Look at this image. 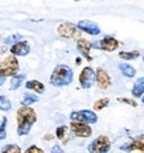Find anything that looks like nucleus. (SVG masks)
<instances>
[{
	"label": "nucleus",
	"instance_id": "28",
	"mask_svg": "<svg viewBox=\"0 0 144 153\" xmlns=\"http://www.w3.org/2000/svg\"><path fill=\"white\" fill-rule=\"evenodd\" d=\"M118 102H122V103L131 104L132 107H136V106H137V103H136L135 100H132V99H127V98H119V99H118Z\"/></svg>",
	"mask_w": 144,
	"mask_h": 153
},
{
	"label": "nucleus",
	"instance_id": "30",
	"mask_svg": "<svg viewBox=\"0 0 144 153\" xmlns=\"http://www.w3.org/2000/svg\"><path fill=\"white\" fill-rule=\"evenodd\" d=\"M4 82H5V78L0 75V86H3V83H4Z\"/></svg>",
	"mask_w": 144,
	"mask_h": 153
},
{
	"label": "nucleus",
	"instance_id": "29",
	"mask_svg": "<svg viewBox=\"0 0 144 153\" xmlns=\"http://www.w3.org/2000/svg\"><path fill=\"white\" fill-rule=\"evenodd\" d=\"M50 153H63V149L61 148L60 145H54L52 149H50Z\"/></svg>",
	"mask_w": 144,
	"mask_h": 153
},
{
	"label": "nucleus",
	"instance_id": "5",
	"mask_svg": "<svg viewBox=\"0 0 144 153\" xmlns=\"http://www.w3.org/2000/svg\"><path fill=\"white\" fill-rule=\"evenodd\" d=\"M110 148H111L110 139L104 135H101L89 144L87 151L89 153H108Z\"/></svg>",
	"mask_w": 144,
	"mask_h": 153
},
{
	"label": "nucleus",
	"instance_id": "3",
	"mask_svg": "<svg viewBox=\"0 0 144 153\" xmlns=\"http://www.w3.org/2000/svg\"><path fill=\"white\" fill-rule=\"evenodd\" d=\"M19 70H20V65L19 61L15 56L9 54L5 57L3 61H0V75L7 78V76H15L19 74Z\"/></svg>",
	"mask_w": 144,
	"mask_h": 153
},
{
	"label": "nucleus",
	"instance_id": "8",
	"mask_svg": "<svg viewBox=\"0 0 144 153\" xmlns=\"http://www.w3.org/2000/svg\"><path fill=\"white\" fill-rule=\"evenodd\" d=\"M79 29L77 28V25L72 24V23H62L58 25L57 28V32L61 37L63 38H75V37H79L81 32H78Z\"/></svg>",
	"mask_w": 144,
	"mask_h": 153
},
{
	"label": "nucleus",
	"instance_id": "7",
	"mask_svg": "<svg viewBox=\"0 0 144 153\" xmlns=\"http://www.w3.org/2000/svg\"><path fill=\"white\" fill-rule=\"evenodd\" d=\"M119 45H120L119 41L111 36H106L104 38H102L101 41H98V42H91L93 49L104 50V52H115L119 48Z\"/></svg>",
	"mask_w": 144,
	"mask_h": 153
},
{
	"label": "nucleus",
	"instance_id": "32",
	"mask_svg": "<svg viewBox=\"0 0 144 153\" xmlns=\"http://www.w3.org/2000/svg\"><path fill=\"white\" fill-rule=\"evenodd\" d=\"M142 102H143V104H144V97L142 98Z\"/></svg>",
	"mask_w": 144,
	"mask_h": 153
},
{
	"label": "nucleus",
	"instance_id": "16",
	"mask_svg": "<svg viewBox=\"0 0 144 153\" xmlns=\"http://www.w3.org/2000/svg\"><path fill=\"white\" fill-rule=\"evenodd\" d=\"M25 87H27L28 90L34 91L36 94H44V92H45V86L41 83L40 81H36V79L25 82Z\"/></svg>",
	"mask_w": 144,
	"mask_h": 153
},
{
	"label": "nucleus",
	"instance_id": "13",
	"mask_svg": "<svg viewBox=\"0 0 144 153\" xmlns=\"http://www.w3.org/2000/svg\"><path fill=\"white\" fill-rule=\"evenodd\" d=\"M120 151L123 152H132V151H140V152H144V136L142 139H134L132 141L127 143V144H123L120 145Z\"/></svg>",
	"mask_w": 144,
	"mask_h": 153
},
{
	"label": "nucleus",
	"instance_id": "27",
	"mask_svg": "<svg viewBox=\"0 0 144 153\" xmlns=\"http://www.w3.org/2000/svg\"><path fill=\"white\" fill-rule=\"evenodd\" d=\"M24 153H44V151L41 148H38L37 145H31L29 148H27V151Z\"/></svg>",
	"mask_w": 144,
	"mask_h": 153
},
{
	"label": "nucleus",
	"instance_id": "24",
	"mask_svg": "<svg viewBox=\"0 0 144 153\" xmlns=\"http://www.w3.org/2000/svg\"><path fill=\"white\" fill-rule=\"evenodd\" d=\"M7 139V117L3 116L0 122V141Z\"/></svg>",
	"mask_w": 144,
	"mask_h": 153
},
{
	"label": "nucleus",
	"instance_id": "23",
	"mask_svg": "<svg viewBox=\"0 0 144 153\" xmlns=\"http://www.w3.org/2000/svg\"><path fill=\"white\" fill-rule=\"evenodd\" d=\"M108 104H110V99H108V98H101V99H98L94 103V110L101 111V110H103L104 107H107Z\"/></svg>",
	"mask_w": 144,
	"mask_h": 153
},
{
	"label": "nucleus",
	"instance_id": "26",
	"mask_svg": "<svg viewBox=\"0 0 144 153\" xmlns=\"http://www.w3.org/2000/svg\"><path fill=\"white\" fill-rule=\"evenodd\" d=\"M66 131H68V128H66L65 126H61V127H58V128L56 129V136H57V139L62 140L63 137H65Z\"/></svg>",
	"mask_w": 144,
	"mask_h": 153
},
{
	"label": "nucleus",
	"instance_id": "10",
	"mask_svg": "<svg viewBox=\"0 0 144 153\" xmlns=\"http://www.w3.org/2000/svg\"><path fill=\"white\" fill-rule=\"evenodd\" d=\"M77 28H78L79 30L85 32V33L90 34V36H98V34L101 33V28H99V25L97 23H94V21H90V20L78 21Z\"/></svg>",
	"mask_w": 144,
	"mask_h": 153
},
{
	"label": "nucleus",
	"instance_id": "11",
	"mask_svg": "<svg viewBox=\"0 0 144 153\" xmlns=\"http://www.w3.org/2000/svg\"><path fill=\"white\" fill-rule=\"evenodd\" d=\"M9 52L15 57H25L31 53V45L28 44V41H20V42L12 45Z\"/></svg>",
	"mask_w": 144,
	"mask_h": 153
},
{
	"label": "nucleus",
	"instance_id": "18",
	"mask_svg": "<svg viewBox=\"0 0 144 153\" xmlns=\"http://www.w3.org/2000/svg\"><path fill=\"white\" fill-rule=\"evenodd\" d=\"M25 81V74H17L15 76H12L11 78V90H17L19 87H20L21 85H23V82Z\"/></svg>",
	"mask_w": 144,
	"mask_h": 153
},
{
	"label": "nucleus",
	"instance_id": "35",
	"mask_svg": "<svg viewBox=\"0 0 144 153\" xmlns=\"http://www.w3.org/2000/svg\"><path fill=\"white\" fill-rule=\"evenodd\" d=\"M143 153H144V152H143Z\"/></svg>",
	"mask_w": 144,
	"mask_h": 153
},
{
	"label": "nucleus",
	"instance_id": "34",
	"mask_svg": "<svg viewBox=\"0 0 144 153\" xmlns=\"http://www.w3.org/2000/svg\"><path fill=\"white\" fill-rule=\"evenodd\" d=\"M0 38H1V34H0Z\"/></svg>",
	"mask_w": 144,
	"mask_h": 153
},
{
	"label": "nucleus",
	"instance_id": "25",
	"mask_svg": "<svg viewBox=\"0 0 144 153\" xmlns=\"http://www.w3.org/2000/svg\"><path fill=\"white\" fill-rule=\"evenodd\" d=\"M20 41H23V36L19 34V33L12 34V36H8L7 38H4V44H12V45L20 42Z\"/></svg>",
	"mask_w": 144,
	"mask_h": 153
},
{
	"label": "nucleus",
	"instance_id": "9",
	"mask_svg": "<svg viewBox=\"0 0 144 153\" xmlns=\"http://www.w3.org/2000/svg\"><path fill=\"white\" fill-rule=\"evenodd\" d=\"M69 127H70V131H72L75 136H78V137H90L93 133V129L89 124L72 122Z\"/></svg>",
	"mask_w": 144,
	"mask_h": 153
},
{
	"label": "nucleus",
	"instance_id": "22",
	"mask_svg": "<svg viewBox=\"0 0 144 153\" xmlns=\"http://www.w3.org/2000/svg\"><path fill=\"white\" fill-rule=\"evenodd\" d=\"M1 153H21V148L17 144H7L3 146Z\"/></svg>",
	"mask_w": 144,
	"mask_h": 153
},
{
	"label": "nucleus",
	"instance_id": "2",
	"mask_svg": "<svg viewBox=\"0 0 144 153\" xmlns=\"http://www.w3.org/2000/svg\"><path fill=\"white\" fill-rule=\"evenodd\" d=\"M73 70L68 65H57L54 68L52 75H50V85L56 87H62V86H69L73 82Z\"/></svg>",
	"mask_w": 144,
	"mask_h": 153
},
{
	"label": "nucleus",
	"instance_id": "31",
	"mask_svg": "<svg viewBox=\"0 0 144 153\" xmlns=\"http://www.w3.org/2000/svg\"><path fill=\"white\" fill-rule=\"evenodd\" d=\"M52 139H53L52 135H46V136H45V140H52Z\"/></svg>",
	"mask_w": 144,
	"mask_h": 153
},
{
	"label": "nucleus",
	"instance_id": "21",
	"mask_svg": "<svg viewBox=\"0 0 144 153\" xmlns=\"http://www.w3.org/2000/svg\"><path fill=\"white\" fill-rule=\"evenodd\" d=\"M12 108V103L5 95H0V111H9Z\"/></svg>",
	"mask_w": 144,
	"mask_h": 153
},
{
	"label": "nucleus",
	"instance_id": "20",
	"mask_svg": "<svg viewBox=\"0 0 144 153\" xmlns=\"http://www.w3.org/2000/svg\"><path fill=\"white\" fill-rule=\"evenodd\" d=\"M119 57L122 59H126V61H131V59H136L140 57V53L137 50H132V52H120Z\"/></svg>",
	"mask_w": 144,
	"mask_h": 153
},
{
	"label": "nucleus",
	"instance_id": "14",
	"mask_svg": "<svg viewBox=\"0 0 144 153\" xmlns=\"http://www.w3.org/2000/svg\"><path fill=\"white\" fill-rule=\"evenodd\" d=\"M77 49L82 54V57H85L87 61H91L93 59V57L90 56V49H93L91 42H89L87 40H85V38H78V41H77Z\"/></svg>",
	"mask_w": 144,
	"mask_h": 153
},
{
	"label": "nucleus",
	"instance_id": "4",
	"mask_svg": "<svg viewBox=\"0 0 144 153\" xmlns=\"http://www.w3.org/2000/svg\"><path fill=\"white\" fill-rule=\"evenodd\" d=\"M70 120L77 123H84V124H95L98 122V116L94 111L91 110H81V111H73L70 114Z\"/></svg>",
	"mask_w": 144,
	"mask_h": 153
},
{
	"label": "nucleus",
	"instance_id": "19",
	"mask_svg": "<svg viewBox=\"0 0 144 153\" xmlns=\"http://www.w3.org/2000/svg\"><path fill=\"white\" fill-rule=\"evenodd\" d=\"M37 102H38V97H37V95L27 92V94H24L23 99H21V106H31V104L37 103Z\"/></svg>",
	"mask_w": 144,
	"mask_h": 153
},
{
	"label": "nucleus",
	"instance_id": "12",
	"mask_svg": "<svg viewBox=\"0 0 144 153\" xmlns=\"http://www.w3.org/2000/svg\"><path fill=\"white\" fill-rule=\"evenodd\" d=\"M95 73H97L98 87L101 88V90H107V88L111 86V76L108 75V73L106 71V70L102 69V68H98Z\"/></svg>",
	"mask_w": 144,
	"mask_h": 153
},
{
	"label": "nucleus",
	"instance_id": "1",
	"mask_svg": "<svg viewBox=\"0 0 144 153\" xmlns=\"http://www.w3.org/2000/svg\"><path fill=\"white\" fill-rule=\"evenodd\" d=\"M17 120V135L27 136L31 132V128L37 122V114L31 106H21L16 112Z\"/></svg>",
	"mask_w": 144,
	"mask_h": 153
},
{
	"label": "nucleus",
	"instance_id": "17",
	"mask_svg": "<svg viewBox=\"0 0 144 153\" xmlns=\"http://www.w3.org/2000/svg\"><path fill=\"white\" fill-rule=\"evenodd\" d=\"M119 70L122 71V74L127 78H134L136 74V70L134 66H131L130 63H119Z\"/></svg>",
	"mask_w": 144,
	"mask_h": 153
},
{
	"label": "nucleus",
	"instance_id": "33",
	"mask_svg": "<svg viewBox=\"0 0 144 153\" xmlns=\"http://www.w3.org/2000/svg\"><path fill=\"white\" fill-rule=\"evenodd\" d=\"M143 62H144V57H143Z\"/></svg>",
	"mask_w": 144,
	"mask_h": 153
},
{
	"label": "nucleus",
	"instance_id": "15",
	"mask_svg": "<svg viewBox=\"0 0 144 153\" xmlns=\"http://www.w3.org/2000/svg\"><path fill=\"white\" fill-rule=\"evenodd\" d=\"M131 94H132V97H135V98H140V97L143 98L144 97V76L139 78L135 83H134Z\"/></svg>",
	"mask_w": 144,
	"mask_h": 153
},
{
	"label": "nucleus",
	"instance_id": "6",
	"mask_svg": "<svg viewBox=\"0 0 144 153\" xmlns=\"http://www.w3.org/2000/svg\"><path fill=\"white\" fill-rule=\"evenodd\" d=\"M97 82V73L95 70L90 68V66H86L82 69L81 74H79V85L82 88L87 90V88L93 87V85Z\"/></svg>",
	"mask_w": 144,
	"mask_h": 153
}]
</instances>
